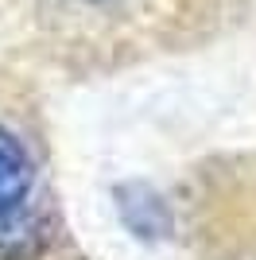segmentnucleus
<instances>
[{
    "mask_svg": "<svg viewBox=\"0 0 256 260\" xmlns=\"http://www.w3.org/2000/svg\"><path fill=\"white\" fill-rule=\"evenodd\" d=\"M85 4H97V0H85Z\"/></svg>",
    "mask_w": 256,
    "mask_h": 260,
    "instance_id": "nucleus-4",
    "label": "nucleus"
},
{
    "mask_svg": "<svg viewBox=\"0 0 256 260\" xmlns=\"http://www.w3.org/2000/svg\"><path fill=\"white\" fill-rule=\"evenodd\" d=\"M113 202H117V214L124 221V229L140 241H163L175 229L167 198L151 183H120L113 190Z\"/></svg>",
    "mask_w": 256,
    "mask_h": 260,
    "instance_id": "nucleus-1",
    "label": "nucleus"
},
{
    "mask_svg": "<svg viewBox=\"0 0 256 260\" xmlns=\"http://www.w3.org/2000/svg\"><path fill=\"white\" fill-rule=\"evenodd\" d=\"M31 186H35V159L27 152V144L8 124H0V214L31 202Z\"/></svg>",
    "mask_w": 256,
    "mask_h": 260,
    "instance_id": "nucleus-3",
    "label": "nucleus"
},
{
    "mask_svg": "<svg viewBox=\"0 0 256 260\" xmlns=\"http://www.w3.org/2000/svg\"><path fill=\"white\" fill-rule=\"evenodd\" d=\"M47 245H51V225L31 202L0 214V260H39Z\"/></svg>",
    "mask_w": 256,
    "mask_h": 260,
    "instance_id": "nucleus-2",
    "label": "nucleus"
}]
</instances>
